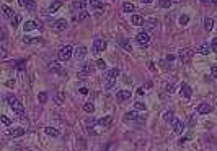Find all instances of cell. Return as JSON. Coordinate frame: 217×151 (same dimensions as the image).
<instances>
[{"label": "cell", "instance_id": "obj_22", "mask_svg": "<svg viewBox=\"0 0 217 151\" xmlns=\"http://www.w3.org/2000/svg\"><path fill=\"white\" fill-rule=\"evenodd\" d=\"M36 28H38V23H36V21H33V20L26 21L25 25H23V30H25V33H28V31H33V30H36Z\"/></svg>", "mask_w": 217, "mask_h": 151}, {"label": "cell", "instance_id": "obj_7", "mask_svg": "<svg viewBox=\"0 0 217 151\" xmlns=\"http://www.w3.org/2000/svg\"><path fill=\"white\" fill-rule=\"evenodd\" d=\"M136 41H137V44H139L140 47H147L148 42H150V36H148L147 31H140V33H137Z\"/></svg>", "mask_w": 217, "mask_h": 151}, {"label": "cell", "instance_id": "obj_17", "mask_svg": "<svg viewBox=\"0 0 217 151\" xmlns=\"http://www.w3.org/2000/svg\"><path fill=\"white\" fill-rule=\"evenodd\" d=\"M62 5H64V0H52V3L49 5V13H56Z\"/></svg>", "mask_w": 217, "mask_h": 151}, {"label": "cell", "instance_id": "obj_42", "mask_svg": "<svg viewBox=\"0 0 217 151\" xmlns=\"http://www.w3.org/2000/svg\"><path fill=\"white\" fill-rule=\"evenodd\" d=\"M211 49H212V52H215V54H217V38L212 39V42H211Z\"/></svg>", "mask_w": 217, "mask_h": 151}, {"label": "cell", "instance_id": "obj_44", "mask_svg": "<svg viewBox=\"0 0 217 151\" xmlns=\"http://www.w3.org/2000/svg\"><path fill=\"white\" fill-rule=\"evenodd\" d=\"M160 67L163 68V70H168V62H167V59H163V60H160Z\"/></svg>", "mask_w": 217, "mask_h": 151}, {"label": "cell", "instance_id": "obj_16", "mask_svg": "<svg viewBox=\"0 0 217 151\" xmlns=\"http://www.w3.org/2000/svg\"><path fill=\"white\" fill-rule=\"evenodd\" d=\"M73 55H75V59H83L85 55H87V49L83 47V46H78V47L73 49Z\"/></svg>", "mask_w": 217, "mask_h": 151}, {"label": "cell", "instance_id": "obj_49", "mask_svg": "<svg viewBox=\"0 0 217 151\" xmlns=\"http://www.w3.org/2000/svg\"><path fill=\"white\" fill-rule=\"evenodd\" d=\"M23 42H25V44H31V42H34V39H31V38H23Z\"/></svg>", "mask_w": 217, "mask_h": 151}, {"label": "cell", "instance_id": "obj_40", "mask_svg": "<svg viewBox=\"0 0 217 151\" xmlns=\"http://www.w3.org/2000/svg\"><path fill=\"white\" fill-rule=\"evenodd\" d=\"M96 68H100V70H105V68H106V62L103 60V59H98V60H96Z\"/></svg>", "mask_w": 217, "mask_h": 151}, {"label": "cell", "instance_id": "obj_15", "mask_svg": "<svg viewBox=\"0 0 217 151\" xmlns=\"http://www.w3.org/2000/svg\"><path fill=\"white\" fill-rule=\"evenodd\" d=\"M26 133V129H23V127H16V129H10L8 130V135L10 137H23Z\"/></svg>", "mask_w": 217, "mask_h": 151}, {"label": "cell", "instance_id": "obj_33", "mask_svg": "<svg viewBox=\"0 0 217 151\" xmlns=\"http://www.w3.org/2000/svg\"><path fill=\"white\" fill-rule=\"evenodd\" d=\"M38 101H39V104H44L46 101H48V93H44V91H41L38 94Z\"/></svg>", "mask_w": 217, "mask_h": 151}, {"label": "cell", "instance_id": "obj_34", "mask_svg": "<svg viewBox=\"0 0 217 151\" xmlns=\"http://www.w3.org/2000/svg\"><path fill=\"white\" fill-rule=\"evenodd\" d=\"M171 3H173V0H160V2H158V5L162 8H170Z\"/></svg>", "mask_w": 217, "mask_h": 151}, {"label": "cell", "instance_id": "obj_24", "mask_svg": "<svg viewBox=\"0 0 217 151\" xmlns=\"http://www.w3.org/2000/svg\"><path fill=\"white\" fill-rule=\"evenodd\" d=\"M48 70L49 72H56V73H64V72H62V68H61V65L57 62H51L48 65Z\"/></svg>", "mask_w": 217, "mask_h": 151}, {"label": "cell", "instance_id": "obj_30", "mask_svg": "<svg viewBox=\"0 0 217 151\" xmlns=\"http://www.w3.org/2000/svg\"><path fill=\"white\" fill-rule=\"evenodd\" d=\"M163 119H165V122H171V124H173V120H175L173 111H167V112L163 114Z\"/></svg>", "mask_w": 217, "mask_h": 151}, {"label": "cell", "instance_id": "obj_12", "mask_svg": "<svg viewBox=\"0 0 217 151\" xmlns=\"http://www.w3.org/2000/svg\"><path fill=\"white\" fill-rule=\"evenodd\" d=\"M129 97H131V91L129 89H119L118 94H116L118 102H124V101H127Z\"/></svg>", "mask_w": 217, "mask_h": 151}, {"label": "cell", "instance_id": "obj_43", "mask_svg": "<svg viewBox=\"0 0 217 151\" xmlns=\"http://www.w3.org/2000/svg\"><path fill=\"white\" fill-rule=\"evenodd\" d=\"M165 91H167V93H170V94H171V93L175 91V85H173V83L167 85V86H165Z\"/></svg>", "mask_w": 217, "mask_h": 151}, {"label": "cell", "instance_id": "obj_39", "mask_svg": "<svg viewBox=\"0 0 217 151\" xmlns=\"http://www.w3.org/2000/svg\"><path fill=\"white\" fill-rule=\"evenodd\" d=\"M134 109H136V111H145L147 106L144 102H134Z\"/></svg>", "mask_w": 217, "mask_h": 151}, {"label": "cell", "instance_id": "obj_47", "mask_svg": "<svg viewBox=\"0 0 217 151\" xmlns=\"http://www.w3.org/2000/svg\"><path fill=\"white\" fill-rule=\"evenodd\" d=\"M0 57H2V59H5V57H7V49H5L3 46L0 47Z\"/></svg>", "mask_w": 217, "mask_h": 151}, {"label": "cell", "instance_id": "obj_38", "mask_svg": "<svg viewBox=\"0 0 217 151\" xmlns=\"http://www.w3.org/2000/svg\"><path fill=\"white\" fill-rule=\"evenodd\" d=\"M121 46H123V47H124L126 50H127V52H131V50H132V46H131V42H129V41H127V39H124V41H121Z\"/></svg>", "mask_w": 217, "mask_h": 151}, {"label": "cell", "instance_id": "obj_46", "mask_svg": "<svg viewBox=\"0 0 217 151\" xmlns=\"http://www.w3.org/2000/svg\"><path fill=\"white\" fill-rule=\"evenodd\" d=\"M211 75H212V78H214V80H217V67H215V65L211 68Z\"/></svg>", "mask_w": 217, "mask_h": 151}, {"label": "cell", "instance_id": "obj_37", "mask_svg": "<svg viewBox=\"0 0 217 151\" xmlns=\"http://www.w3.org/2000/svg\"><path fill=\"white\" fill-rule=\"evenodd\" d=\"M188 23H190V16H188V15H181L180 16V25L181 26H186Z\"/></svg>", "mask_w": 217, "mask_h": 151}, {"label": "cell", "instance_id": "obj_4", "mask_svg": "<svg viewBox=\"0 0 217 151\" xmlns=\"http://www.w3.org/2000/svg\"><path fill=\"white\" fill-rule=\"evenodd\" d=\"M88 5H90L91 11H93L96 16L103 15V11H105V3L100 2V0H88Z\"/></svg>", "mask_w": 217, "mask_h": 151}, {"label": "cell", "instance_id": "obj_32", "mask_svg": "<svg viewBox=\"0 0 217 151\" xmlns=\"http://www.w3.org/2000/svg\"><path fill=\"white\" fill-rule=\"evenodd\" d=\"M139 117H137V112L136 111H131V112H127L126 114V117H124V120H137Z\"/></svg>", "mask_w": 217, "mask_h": 151}, {"label": "cell", "instance_id": "obj_28", "mask_svg": "<svg viewBox=\"0 0 217 151\" xmlns=\"http://www.w3.org/2000/svg\"><path fill=\"white\" fill-rule=\"evenodd\" d=\"M44 132L48 133L49 137H59V135H61V133H59V130H57V129H54V127H46V129H44Z\"/></svg>", "mask_w": 217, "mask_h": 151}, {"label": "cell", "instance_id": "obj_29", "mask_svg": "<svg viewBox=\"0 0 217 151\" xmlns=\"http://www.w3.org/2000/svg\"><path fill=\"white\" fill-rule=\"evenodd\" d=\"M144 25H145V28H147L148 31H155L157 30V21L155 20H148V21L144 23Z\"/></svg>", "mask_w": 217, "mask_h": 151}, {"label": "cell", "instance_id": "obj_23", "mask_svg": "<svg viewBox=\"0 0 217 151\" xmlns=\"http://www.w3.org/2000/svg\"><path fill=\"white\" fill-rule=\"evenodd\" d=\"M131 23H132L134 26H142L145 21H144V18H142L140 15H132L131 16Z\"/></svg>", "mask_w": 217, "mask_h": 151}, {"label": "cell", "instance_id": "obj_2", "mask_svg": "<svg viewBox=\"0 0 217 151\" xmlns=\"http://www.w3.org/2000/svg\"><path fill=\"white\" fill-rule=\"evenodd\" d=\"M119 77V68H111L110 72L106 75V81H105V89H111L114 83H116V80Z\"/></svg>", "mask_w": 217, "mask_h": 151}, {"label": "cell", "instance_id": "obj_14", "mask_svg": "<svg viewBox=\"0 0 217 151\" xmlns=\"http://www.w3.org/2000/svg\"><path fill=\"white\" fill-rule=\"evenodd\" d=\"M211 111H212V106H211L209 102H201V104L198 106V114H201V115L209 114Z\"/></svg>", "mask_w": 217, "mask_h": 151}, {"label": "cell", "instance_id": "obj_55", "mask_svg": "<svg viewBox=\"0 0 217 151\" xmlns=\"http://www.w3.org/2000/svg\"><path fill=\"white\" fill-rule=\"evenodd\" d=\"M211 2H212V5H215V7H217V0H211Z\"/></svg>", "mask_w": 217, "mask_h": 151}, {"label": "cell", "instance_id": "obj_41", "mask_svg": "<svg viewBox=\"0 0 217 151\" xmlns=\"http://www.w3.org/2000/svg\"><path fill=\"white\" fill-rule=\"evenodd\" d=\"M88 15H90L88 11H80V15L77 16V20H78V21H83V20L88 18Z\"/></svg>", "mask_w": 217, "mask_h": 151}, {"label": "cell", "instance_id": "obj_31", "mask_svg": "<svg viewBox=\"0 0 217 151\" xmlns=\"http://www.w3.org/2000/svg\"><path fill=\"white\" fill-rule=\"evenodd\" d=\"M83 111L88 112V114H91V112L95 111V104H93V102H85V104H83Z\"/></svg>", "mask_w": 217, "mask_h": 151}, {"label": "cell", "instance_id": "obj_20", "mask_svg": "<svg viewBox=\"0 0 217 151\" xmlns=\"http://www.w3.org/2000/svg\"><path fill=\"white\" fill-rule=\"evenodd\" d=\"M52 99H54V102L57 104V106H61V104H64L65 96H64V93H62V91H57V93H54Z\"/></svg>", "mask_w": 217, "mask_h": 151}, {"label": "cell", "instance_id": "obj_52", "mask_svg": "<svg viewBox=\"0 0 217 151\" xmlns=\"http://www.w3.org/2000/svg\"><path fill=\"white\" fill-rule=\"evenodd\" d=\"M144 93H145V89H144V88H137V94H139V96H142Z\"/></svg>", "mask_w": 217, "mask_h": 151}, {"label": "cell", "instance_id": "obj_5", "mask_svg": "<svg viewBox=\"0 0 217 151\" xmlns=\"http://www.w3.org/2000/svg\"><path fill=\"white\" fill-rule=\"evenodd\" d=\"M106 47H108V44H106V41H105V39L95 38V41H93V47H91V52H93V54H100V52H103Z\"/></svg>", "mask_w": 217, "mask_h": 151}, {"label": "cell", "instance_id": "obj_48", "mask_svg": "<svg viewBox=\"0 0 217 151\" xmlns=\"http://www.w3.org/2000/svg\"><path fill=\"white\" fill-rule=\"evenodd\" d=\"M78 91H80V94H88V88H87V86H82Z\"/></svg>", "mask_w": 217, "mask_h": 151}, {"label": "cell", "instance_id": "obj_1", "mask_svg": "<svg viewBox=\"0 0 217 151\" xmlns=\"http://www.w3.org/2000/svg\"><path fill=\"white\" fill-rule=\"evenodd\" d=\"M5 99H7L8 106L11 107V111H13L16 115H20L21 119L25 117V106H23V102H20L18 97H15L13 94H7V96H5Z\"/></svg>", "mask_w": 217, "mask_h": 151}, {"label": "cell", "instance_id": "obj_54", "mask_svg": "<svg viewBox=\"0 0 217 151\" xmlns=\"http://www.w3.org/2000/svg\"><path fill=\"white\" fill-rule=\"evenodd\" d=\"M201 3H202V5H207V3H209V0H201Z\"/></svg>", "mask_w": 217, "mask_h": 151}, {"label": "cell", "instance_id": "obj_25", "mask_svg": "<svg viewBox=\"0 0 217 151\" xmlns=\"http://www.w3.org/2000/svg\"><path fill=\"white\" fill-rule=\"evenodd\" d=\"M211 50H212V49H211L209 44H202V46H199V47L196 49V52H199V54H202V55H209Z\"/></svg>", "mask_w": 217, "mask_h": 151}, {"label": "cell", "instance_id": "obj_11", "mask_svg": "<svg viewBox=\"0 0 217 151\" xmlns=\"http://www.w3.org/2000/svg\"><path fill=\"white\" fill-rule=\"evenodd\" d=\"M52 28H54L56 31L62 33V31H65L67 28H69V23H67V21L64 20V18H62V20H57V21L54 23V25H52Z\"/></svg>", "mask_w": 217, "mask_h": 151}, {"label": "cell", "instance_id": "obj_13", "mask_svg": "<svg viewBox=\"0 0 217 151\" xmlns=\"http://www.w3.org/2000/svg\"><path fill=\"white\" fill-rule=\"evenodd\" d=\"M98 124L101 125V129L108 130V129H111V124H113V117H111V115H105V117H103V119H100V120H98Z\"/></svg>", "mask_w": 217, "mask_h": 151}, {"label": "cell", "instance_id": "obj_36", "mask_svg": "<svg viewBox=\"0 0 217 151\" xmlns=\"http://www.w3.org/2000/svg\"><path fill=\"white\" fill-rule=\"evenodd\" d=\"M20 23H21V16L20 15H15L13 18H11V26H13V28H16Z\"/></svg>", "mask_w": 217, "mask_h": 151}, {"label": "cell", "instance_id": "obj_21", "mask_svg": "<svg viewBox=\"0 0 217 151\" xmlns=\"http://www.w3.org/2000/svg\"><path fill=\"white\" fill-rule=\"evenodd\" d=\"M18 3L21 5V7H26L28 11H33L34 7H36V3H34L33 0H18Z\"/></svg>", "mask_w": 217, "mask_h": 151}, {"label": "cell", "instance_id": "obj_50", "mask_svg": "<svg viewBox=\"0 0 217 151\" xmlns=\"http://www.w3.org/2000/svg\"><path fill=\"white\" fill-rule=\"evenodd\" d=\"M7 86H8V88H13V86H15V80H8L7 81Z\"/></svg>", "mask_w": 217, "mask_h": 151}, {"label": "cell", "instance_id": "obj_26", "mask_svg": "<svg viewBox=\"0 0 217 151\" xmlns=\"http://www.w3.org/2000/svg\"><path fill=\"white\" fill-rule=\"evenodd\" d=\"M134 10H136L134 3H131V2H124L123 3V11L124 13H131V11H134Z\"/></svg>", "mask_w": 217, "mask_h": 151}, {"label": "cell", "instance_id": "obj_8", "mask_svg": "<svg viewBox=\"0 0 217 151\" xmlns=\"http://www.w3.org/2000/svg\"><path fill=\"white\" fill-rule=\"evenodd\" d=\"M180 94L181 97H185V99H190V97L193 96V89H191V86L188 85V83H181V88H180Z\"/></svg>", "mask_w": 217, "mask_h": 151}, {"label": "cell", "instance_id": "obj_10", "mask_svg": "<svg viewBox=\"0 0 217 151\" xmlns=\"http://www.w3.org/2000/svg\"><path fill=\"white\" fill-rule=\"evenodd\" d=\"M87 0H73L72 2V11H85Z\"/></svg>", "mask_w": 217, "mask_h": 151}, {"label": "cell", "instance_id": "obj_6", "mask_svg": "<svg viewBox=\"0 0 217 151\" xmlns=\"http://www.w3.org/2000/svg\"><path fill=\"white\" fill-rule=\"evenodd\" d=\"M194 54H196V50H193V49H181L178 52V57H180V60L183 63H188V62H191Z\"/></svg>", "mask_w": 217, "mask_h": 151}, {"label": "cell", "instance_id": "obj_3", "mask_svg": "<svg viewBox=\"0 0 217 151\" xmlns=\"http://www.w3.org/2000/svg\"><path fill=\"white\" fill-rule=\"evenodd\" d=\"M72 55H73V47L72 46H64V47H61L59 52H57V57H59V60H62V62L70 60Z\"/></svg>", "mask_w": 217, "mask_h": 151}, {"label": "cell", "instance_id": "obj_35", "mask_svg": "<svg viewBox=\"0 0 217 151\" xmlns=\"http://www.w3.org/2000/svg\"><path fill=\"white\" fill-rule=\"evenodd\" d=\"M16 70H20V72H23V70H25V68H26V60H18V62H16Z\"/></svg>", "mask_w": 217, "mask_h": 151}, {"label": "cell", "instance_id": "obj_45", "mask_svg": "<svg viewBox=\"0 0 217 151\" xmlns=\"http://www.w3.org/2000/svg\"><path fill=\"white\" fill-rule=\"evenodd\" d=\"M2 124H3L5 127H8V125L11 124V122H10V119L7 117V115H2Z\"/></svg>", "mask_w": 217, "mask_h": 151}, {"label": "cell", "instance_id": "obj_9", "mask_svg": "<svg viewBox=\"0 0 217 151\" xmlns=\"http://www.w3.org/2000/svg\"><path fill=\"white\" fill-rule=\"evenodd\" d=\"M91 72H93V65H90V63H83L82 65V68L78 70V78H85L87 75H90Z\"/></svg>", "mask_w": 217, "mask_h": 151}, {"label": "cell", "instance_id": "obj_18", "mask_svg": "<svg viewBox=\"0 0 217 151\" xmlns=\"http://www.w3.org/2000/svg\"><path fill=\"white\" fill-rule=\"evenodd\" d=\"M173 132L176 133V135H180V133H183V129H185V125H183V122L181 120H178V119H175L173 120Z\"/></svg>", "mask_w": 217, "mask_h": 151}, {"label": "cell", "instance_id": "obj_51", "mask_svg": "<svg viewBox=\"0 0 217 151\" xmlns=\"http://www.w3.org/2000/svg\"><path fill=\"white\" fill-rule=\"evenodd\" d=\"M173 60H175V55L173 54H168L167 55V62H173Z\"/></svg>", "mask_w": 217, "mask_h": 151}, {"label": "cell", "instance_id": "obj_27", "mask_svg": "<svg viewBox=\"0 0 217 151\" xmlns=\"http://www.w3.org/2000/svg\"><path fill=\"white\" fill-rule=\"evenodd\" d=\"M2 15L5 18H13V10L8 8L7 5H2Z\"/></svg>", "mask_w": 217, "mask_h": 151}, {"label": "cell", "instance_id": "obj_53", "mask_svg": "<svg viewBox=\"0 0 217 151\" xmlns=\"http://www.w3.org/2000/svg\"><path fill=\"white\" fill-rule=\"evenodd\" d=\"M140 2H142V3H152L153 0H140Z\"/></svg>", "mask_w": 217, "mask_h": 151}, {"label": "cell", "instance_id": "obj_19", "mask_svg": "<svg viewBox=\"0 0 217 151\" xmlns=\"http://www.w3.org/2000/svg\"><path fill=\"white\" fill-rule=\"evenodd\" d=\"M202 25H204V30L206 31H212L214 30V18H209V16H206L204 21H202Z\"/></svg>", "mask_w": 217, "mask_h": 151}]
</instances>
